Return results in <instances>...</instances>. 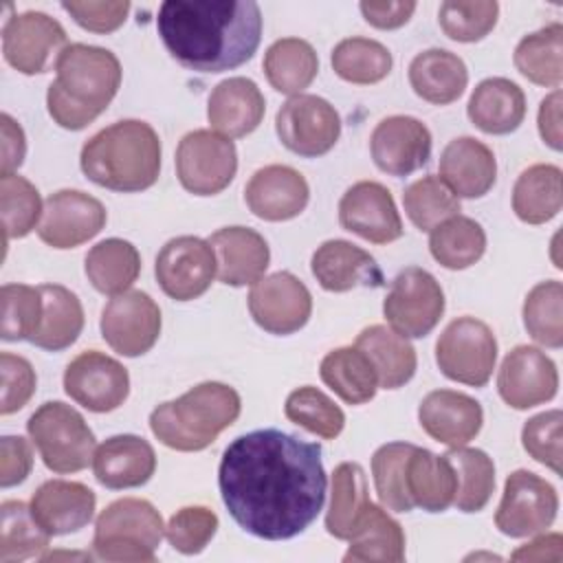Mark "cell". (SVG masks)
Segmentation results:
<instances>
[{"mask_svg": "<svg viewBox=\"0 0 563 563\" xmlns=\"http://www.w3.org/2000/svg\"><path fill=\"white\" fill-rule=\"evenodd\" d=\"M218 486L242 530L266 541L292 539L323 510L321 444L279 429L238 435L222 453Z\"/></svg>", "mask_w": 563, "mask_h": 563, "instance_id": "obj_1", "label": "cell"}, {"mask_svg": "<svg viewBox=\"0 0 563 563\" xmlns=\"http://www.w3.org/2000/svg\"><path fill=\"white\" fill-rule=\"evenodd\" d=\"M156 29L180 66L222 73L255 55L262 40V11L253 0H165Z\"/></svg>", "mask_w": 563, "mask_h": 563, "instance_id": "obj_2", "label": "cell"}, {"mask_svg": "<svg viewBox=\"0 0 563 563\" xmlns=\"http://www.w3.org/2000/svg\"><path fill=\"white\" fill-rule=\"evenodd\" d=\"M55 81L46 90V108L64 130H84L114 99L121 64L108 48L68 44L55 59Z\"/></svg>", "mask_w": 563, "mask_h": 563, "instance_id": "obj_3", "label": "cell"}, {"mask_svg": "<svg viewBox=\"0 0 563 563\" xmlns=\"http://www.w3.org/2000/svg\"><path fill=\"white\" fill-rule=\"evenodd\" d=\"M79 167L90 183L103 189L143 191L158 180L161 139L145 121H117L84 143Z\"/></svg>", "mask_w": 563, "mask_h": 563, "instance_id": "obj_4", "label": "cell"}, {"mask_svg": "<svg viewBox=\"0 0 563 563\" xmlns=\"http://www.w3.org/2000/svg\"><path fill=\"white\" fill-rule=\"evenodd\" d=\"M242 411L240 394L218 380H207L176 400L161 402L150 413L152 433L174 451H202Z\"/></svg>", "mask_w": 563, "mask_h": 563, "instance_id": "obj_5", "label": "cell"}, {"mask_svg": "<svg viewBox=\"0 0 563 563\" xmlns=\"http://www.w3.org/2000/svg\"><path fill=\"white\" fill-rule=\"evenodd\" d=\"M165 537L161 512L139 497L108 504L95 521L92 554L101 561L150 563Z\"/></svg>", "mask_w": 563, "mask_h": 563, "instance_id": "obj_6", "label": "cell"}, {"mask_svg": "<svg viewBox=\"0 0 563 563\" xmlns=\"http://www.w3.org/2000/svg\"><path fill=\"white\" fill-rule=\"evenodd\" d=\"M26 431L44 466L53 473H77L92 462L95 433L84 416L66 402L40 405L26 422Z\"/></svg>", "mask_w": 563, "mask_h": 563, "instance_id": "obj_7", "label": "cell"}, {"mask_svg": "<svg viewBox=\"0 0 563 563\" xmlns=\"http://www.w3.org/2000/svg\"><path fill=\"white\" fill-rule=\"evenodd\" d=\"M497 339L493 330L475 317L453 319L435 343L440 372L455 383L484 387L495 369Z\"/></svg>", "mask_w": 563, "mask_h": 563, "instance_id": "obj_8", "label": "cell"}, {"mask_svg": "<svg viewBox=\"0 0 563 563\" xmlns=\"http://www.w3.org/2000/svg\"><path fill=\"white\" fill-rule=\"evenodd\" d=\"M442 312L444 292L438 279L420 266L402 268L383 301L387 323L405 339L427 336L442 319Z\"/></svg>", "mask_w": 563, "mask_h": 563, "instance_id": "obj_9", "label": "cell"}, {"mask_svg": "<svg viewBox=\"0 0 563 563\" xmlns=\"http://www.w3.org/2000/svg\"><path fill=\"white\" fill-rule=\"evenodd\" d=\"M238 172L235 143L213 130L187 132L176 147V176L194 196H216Z\"/></svg>", "mask_w": 563, "mask_h": 563, "instance_id": "obj_10", "label": "cell"}, {"mask_svg": "<svg viewBox=\"0 0 563 563\" xmlns=\"http://www.w3.org/2000/svg\"><path fill=\"white\" fill-rule=\"evenodd\" d=\"M556 510L559 495L554 486L532 471L517 468L506 477L495 526L512 539L532 537L554 523Z\"/></svg>", "mask_w": 563, "mask_h": 563, "instance_id": "obj_11", "label": "cell"}, {"mask_svg": "<svg viewBox=\"0 0 563 563\" xmlns=\"http://www.w3.org/2000/svg\"><path fill=\"white\" fill-rule=\"evenodd\" d=\"M275 132L286 150L303 158L328 154L341 136V117L317 95L290 97L275 117Z\"/></svg>", "mask_w": 563, "mask_h": 563, "instance_id": "obj_12", "label": "cell"}, {"mask_svg": "<svg viewBox=\"0 0 563 563\" xmlns=\"http://www.w3.org/2000/svg\"><path fill=\"white\" fill-rule=\"evenodd\" d=\"M216 273V255L209 240L196 235H178L165 242L154 264L161 290L176 301H191L205 295Z\"/></svg>", "mask_w": 563, "mask_h": 563, "instance_id": "obj_13", "label": "cell"}, {"mask_svg": "<svg viewBox=\"0 0 563 563\" xmlns=\"http://www.w3.org/2000/svg\"><path fill=\"white\" fill-rule=\"evenodd\" d=\"M101 336L121 356H141L161 334V308L143 290L114 295L101 310Z\"/></svg>", "mask_w": 563, "mask_h": 563, "instance_id": "obj_14", "label": "cell"}, {"mask_svg": "<svg viewBox=\"0 0 563 563\" xmlns=\"http://www.w3.org/2000/svg\"><path fill=\"white\" fill-rule=\"evenodd\" d=\"M66 46L64 26L42 11L15 13L2 26L4 59L22 75L46 73Z\"/></svg>", "mask_w": 563, "mask_h": 563, "instance_id": "obj_15", "label": "cell"}, {"mask_svg": "<svg viewBox=\"0 0 563 563\" xmlns=\"http://www.w3.org/2000/svg\"><path fill=\"white\" fill-rule=\"evenodd\" d=\"M253 321L271 334H292L301 330L312 312V295L306 284L288 271L257 279L249 292Z\"/></svg>", "mask_w": 563, "mask_h": 563, "instance_id": "obj_16", "label": "cell"}, {"mask_svg": "<svg viewBox=\"0 0 563 563\" xmlns=\"http://www.w3.org/2000/svg\"><path fill=\"white\" fill-rule=\"evenodd\" d=\"M64 389L84 409L108 413L125 402L130 394V376L117 358L97 350H86L66 365Z\"/></svg>", "mask_w": 563, "mask_h": 563, "instance_id": "obj_17", "label": "cell"}, {"mask_svg": "<svg viewBox=\"0 0 563 563\" xmlns=\"http://www.w3.org/2000/svg\"><path fill=\"white\" fill-rule=\"evenodd\" d=\"M106 207L79 189H59L44 200L37 235L53 249H75L106 227Z\"/></svg>", "mask_w": 563, "mask_h": 563, "instance_id": "obj_18", "label": "cell"}, {"mask_svg": "<svg viewBox=\"0 0 563 563\" xmlns=\"http://www.w3.org/2000/svg\"><path fill=\"white\" fill-rule=\"evenodd\" d=\"M559 372L554 361L532 345L510 350L497 374V391L512 409H530L556 396Z\"/></svg>", "mask_w": 563, "mask_h": 563, "instance_id": "obj_19", "label": "cell"}, {"mask_svg": "<svg viewBox=\"0 0 563 563\" xmlns=\"http://www.w3.org/2000/svg\"><path fill=\"white\" fill-rule=\"evenodd\" d=\"M339 222L372 244H389L402 235L396 202L389 189L376 180H358L341 196Z\"/></svg>", "mask_w": 563, "mask_h": 563, "instance_id": "obj_20", "label": "cell"}, {"mask_svg": "<svg viewBox=\"0 0 563 563\" xmlns=\"http://www.w3.org/2000/svg\"><path fill=\"white\" fill-rule=\"evenodd\" d=\"M369 152L380 172L389 176H409L429 163L431 132L416 117L394 114L374 128Z\"/></svg>", "mask_w": 563, "mask_h": 563, "instance_id": "obj_21", "label": "cell"}, {"mask_svg": "<svg viewBox=\"0 0 563 563\" xmlns=\"http://www.w3.org/2000/svg\"><path fill=\"white\" fill-rule=\"evenodd\" d=\"M244 200L253 216L266 222H284L306 209L310 187L297 169L288 165H266L246 183Z\"/></svg>", "mask_w": 563, "mask_h": 563, "instance_id": "obj_22", "label": "cell"}, {"mask_svg": "<svg viewBox=\"0 0 563 563\" xmlns=\"http://www.w3.org/2000/svg\"><path fill=\"white\" fill-rule=\"evenodd\" d=\"M310 271L328 292L385 286V275L376 260L347 240H328L317 246L310 260Z\"/></svg>", "mask_w": 563, "mask_h": 563, "instance_id": "obj_23", "label": "cell"}, {"mask_svg": "<svg viewBox=\"0 0 563 563\" xmlns=\"http://www.w3.org/2000/svg\"><path fill=\"white\" fill-rule=\"evenodd\" d=\"M420 427L446 446L468 444L482 429L484 411L482 405L468 394L453 389L429 391L418 407Z\"/></svg>", "mask_w": 563, "mask_h": 563, "instance_id": "obj_24", "label": "cell"}, {"mask_svg": "<svg viewBox=\"0 0 563 563\" xmlns=\"http://www.w3.org/2000/svg\"><path fill=\"white\" fill-rule=\"evenodd\" d=\"M209 244L216 255V275L222 284L240 288L253 286L264 277L271 251L266 240L249 227H222L211 238Z\"/></svg>", "mask_w": 563, "mask_h": 563, "instance_id": "obj_25", "label": "cell"}, {"mask_svg": "<svg viewBox=\"0 0 563 563\" xmlns=\"http://www.w3.org/2000/svg\"><path fill=\"white\" fill-rule=\"evenodd\" d=\"M97 497L81 482L48 479L31 497L35 521L51 534H70L88 526L95 515Z\"/></svg>", "mask_w": 563, "mask_h": 563, "instance_id": "obj_26", "label": "cell"}, {"mask_svg": "<svg viewBox=\"0 0 563 563\" xmlns=\"http://www.w3.org/2000/svg\"><path fill=\"white\" fill-rule=\"evenodd\" d=\"M92 471L106 488H136L154 475L156 453L145 438L132 433L112 435L95 449Z\"/></svg>", "mask_w": 563, "mask_h": 563, "instance_id": "obj_27", "label": "cell"}, {"mask_svg": "<svg viewBox=\"0 0 563 563\" xmlns=\"http://www.w3.org/2000/svg\"><path fill=\"white\" fill-rule=\"evenodd\" d=\"M264 112V95L249 77L222 79L207 101V119L213 132L227 139L251 134L262 123Z\"/></svg>", "mask_w": 563, "mask_h": 563, "instance_id": "obj_28", "label": "cell"}, {"mask_svg": "<svg viewBox=\"0 0 563 563\" xmlns=\"http://www.w3.org/2000/svg\"><path fill=\"white\" fill-rule=\"evenodd\" d=\"M440 178L457 198H482L497 180L495 154L473 136H457L442 150Z\"/></svg>", "mask_w": 563, "mask_h": 563, "instance_id": "obj_29", "label": "cell"}, {"mask_svg": "<svg viewBox=\"0 0 563 563\" xmlns=\"http://www.w3.org/2000/svg\"><path fill=\"white\" fill-rule=\"evenodd\" d=\"M466 114L486 134H510L526 117V95L506 77H488L471 92Z\"/></svg>", "mask_w": 563, "mask_h": 563, "instance_id": "obj_30", "label": "cell"}, {"mask_svg": "<svg viewBox=\"0 0 563 563\" xmlns=\"http://www.w3.org/2000/svg\"><path fill=\"white\" fill-rule=\"evenodd\" d=\"M409 84L420 99L433 106H446L462 97L468 84V70L464 59L455 53L427 48L411 59Z\"/></svg>", "mask_w": 563, "mask_h": 563, "instance_id": "obj_31", "label": "cell"}, {"mask_svg": "<svg viewBox=\"0 0 563 563\" xmlns=\"http://www.w3.org/2000/svg\"><path fill=\"white\" fill-rule=\"evenodd\" d=\"M407 493L413 506L444 512L457 493V475L449 457L416 446L407 460Z\"/></svg>", "mask_w": 563, "mask_h": 563, "instance_id": "obj_32", "label": "cell"}, {"mask_svg": "<svg viewBox=\"0 0 563 563\" xmlns=\"http://www.w3.org/2000/svg\"><path fill=\"white\" fill-rule=\"evenodd\" d=\"M37 288L42 295V319L31 343L48 352L70 347L84 330V308L79 297L59 284H42Z\"/></svg>", "mask_w": 563, "mask_h": 563, "instance_id": "obj_33", "label": "cell"}, {"mask_svg": "<svg viewBox=\"0 0 563 563\" xmlns=\"http://www.w3.org/2000/svg\"><path fill=\"white\" fill-rule=\"evenodd\" d=\"M354 345L369 356L378 376V387L398 389L413 378L418 365L416 350L396 330L374 323L361 330Z\"/></svg>", "mask_w": 563, "mask_h": 563, "instance_id": "obj_34", "label": "cell"}, {"mask_svg": "<svg viewBox=\"0 0 563 563\" xmlns=\"http://www.w3.org/2000/svg\"><path fill=\"white\" fill-rule=\"evenodd\" d=\"M405 559V532L400 523L387 515L385 508L367 504L350 548L343 554L345 563H400Z\"/></svg>", "mask_w": 563, "mask_h": 563, "instance_id": "obj_35", "label": "cell"}, {"mask_svg": "<svg viewBox=\"0 0 563 563\" xmlns=\"http://www.w3.org/2000/svg\"><path fill=\"white\" fill-rule=\"evenodd\" d=\"M561 169L550 163L530 165L512 187V211L526 224H543L559 216L563 205Z\"/></svg>", "mask_w": 563, "mask_h": 563, "instance_id": "obj_36", "label": "cell"}, {"mask_svg": "<svg viewBox=\"0 0 563 563\" xmlns=\"http://www.w3.org/2000/svg\"><path fill=\"white\" fill-rule=\"evenodd\" d=\"M321 380L347 405H363L376 396L378 376L369 356L352 347H336L321 358Z\"/></svg>", "mask_w": 563, "mask_h": 563, "instance_id": "obj_37", "label": "cell"}, {"mask_svg": "<svg viewBox=\"0 0 563 563\" xmlns=\"http://www.w3.org/2000/svg\"><path fill=\"white\" fill-rule=\"evenodd\" d=\"M84 271L95 290L114 297L130 290L136 282L141 273V255L132 242L108 238L88 251Z\"/></svg>", "mask_w": 563, "mask_h": 563, "instance_id": "obj_38", "label": "cell"}, {"mask_svg": "<svg viewBox=\"0 0 563 563\" xmlns=\"http://www.w3.org/2000/svg\"><path fill=\"white\" fill-rule=\"evenodd\" d=\"M264 75L282 95H301L319 73V57L310 42L301 37H282L264 53Z\"/></svg>", "mask_w": 563, "mask_h": 563, "instance_id": "obj_39", "label": "cell"}, {"mask_svg": "<svg viewBox=\"0 0 563 563\" xmlns=\"http://www.w3.org/2000/svg\"><path fill=\"white\" fill-rule=\"evenodd\" d=\"M367 504V477L363 466L356 462H341L332 473V495L325 512L328 534L350 541Z\"/></svg>", "mask_w": 563, "mask_h": 563, "instance_id": "obj_40", "label": "cell"}, {"mask_svg": "<svg viewBox=\"0 0 563 563\" xmlns=\"http://www.w3.org/2000/svg\"><path fill=\"white\" fill-rule=\"evenodd\" d=\"M512 62L528 81L559 88L563 81V26L552 22L521 37Z\"/></svg>", "mask_w": 563, "mask_h": 563, "instance_id": "obj_41", "label": "cell"}, {"mask_svg": "<svg viewBox=\"0 0 563 563\" xmlns=\"http://www.w3.org/2000/svg\"><path fill=\"white\" fill-rule=\"evenodd\" d=\"M429 251L433 260L449 271H464L479 262L486 251V233L468 216H453L429 231Z\"/></svg>", "mask_w": 563, "mask_h": 563, "instance_id": "obj_42", "label": "cell"}, {"mask_svg": "<svg viewBox=\"0 0 563 563\" xmlns=\"http://www.w3.org/2000/svg\"><path fill=\"white\" fill-rule=\"evenodd\" d=\"M332 70L350 84L369 86L383 81L394 66L391 53L376 40L369 37H345L330 55Z\"/></svg>", "mask_w": 563, "mask_h": 563, "instance_id": "obj_43", "label": "cell"}, {"mask_svg": "<svg viewBox=\"0 0 563 563\" xmlns=\"http://www.w3.org/2000/svg\"><path fill=\"white\" fill-rule=\"evenodd\" d=\"M51 534L35 521L31 506L20 499L0 506V561L15 563L40 556L48 548Z\"/></svg>", "mask_w": 563, "mask_h": 563, "instance_id": "obj_44", "label": "cell"}, {"mask_svg": "<svg viewBox=\"0 0 563 563\" xmlns=\"http://www.w3.org/2000/svg\"><path fill=\"white\" fill-rule=\"evenodd\" d=\"M457 475L453 504L462 512H479L495 490V464L482 449L453 446L444 453Z\"/></svg>", "mask_w": 563, "mask_h": 563, "instance_id": "obj_45", "label": "cell"}, {"mask_svg": "<svg viewBox=\"0 0 563 563\" xmlns=\"http://www.w3.org/2000/svg\"><path fill=\"white\" fill-rule=\"evenodd\" d=\"M416 444L387 442L372 455V475L378 499L394 512L413 510V501L407 493V460Z\"/></svg>", "mask_w": 563, "mask_h": 563, "instance_id": "obj_46", "label": "cell"}, {"mask_svg": "<svg viewBox=\"0 0 563 563\" xmlns=\"http://www.w3.org/2000/svg\"><path fill=\"white\" fill-rule=\"evenodd\" d=\"M284 413L292 424L323 440H334L345 427V413L341 407L312 385L292 389L286 398Z\"/></svg>", "mask_w": 563, "mask_h": 563, "instance_id": "obj_47", "label": "cell"}, {"mask_svg": "<svg viewBox=\"0 0 563 563\" xmlns=\"http://www.w3.org/2000/svg\"><path fill=\"white\" fill-rule=\"evenodd\" d=\"M402 205L407 218L420 231H431L440 222L460 213V198L440 176L433 174L413 180L402 194Z\"/></svg>", "mask_w": 563, "mask_h": 563, "instance_id": "obj_48", "label": "cell"}, {"mask_svg": "<svg viewBox=\"0 0 563 563\" xmlns=\"http://www.w3.org/2000/svg\"><path fill=\"white\" fill-rule=\"evenodd\" d=\"M42 198L37 187L18 174L0 176V213L4 242L29 235L42 220Z\"/></svg>", "mask_w": 563, "mask_h": 563, "instance_id": "obj_49", "label": "cell"}, {"mask_svg": "<svg viewBox=\"0 0 563 563\" xmlns=\"http://www.w3.org/2000/svg\"><path fill=\"white\" fill-rule=\"evenodd\" d=\"M563 286L559 279L539 282L526 295L523 301V325L528 334L545 345V347H561L563 345Z\"/></svg>", "mask_w": 563, "mask_h": 563, "instance_id": "obj_50", "label": "cell"}, {"mask_svg": "<svg viewBox=\"0 0 563 563\" xmlns=\"http://www.w3.org/2000/svg\"><path fill=\"white\" fill-rule=\"evenodd\" d=\"M499 15V4L495 0H446L438 9V22L446 37L455 42H479L486 37Z\"/></svg>", "mask_w": 563, "mask_h": 563, "instance_id": "obj_51", "label": "cell"}, {"mask_svg": "<svg viewBox=\"0 0 563 563\" xmlns=\"http://www.w3.org/2000/svg\"><path fill=\"white\" fill-rule=\"evenodd\" d=\"M2 341H31L42 319L40 288L26 284L2 286Z\"/></svg>", "mask_w": 563, "mask_h": 563, "instance_id": "obj_52", "label": "cell"}, {"mask_svg": "<svg viewBox=\"0 0 563 563\" xmlns=\"http://www.w3.org/2000/svg\"><path fill=\"white\" fill-rule=\"evenodd\" d=\"M218 530V517L205 506H185L172 515L165 526L169 545L180 554H198L207 548Z\"/></svg>", "mask_w": 563, "mask_h": 563, "instance_id": "obj_53", "label": "cell"}, {"mask_svg": "<svg viewBox=\"0 0 563 563\" xmlns=\"http://www.w3.org/2000/svg\"><path fill=\"white\" fill-rule=\"evenodd\" d=\"M561 409L532 416L521 429V444L532 460L561 475Z\"/></svg>", "mask_w": 563, "mask_h": 563, "instance_id": "obj_54", "label": "cell"}, {"mask_svg": "<svg viewBox=\"0 0 563 563\" xmlns=\"http://www.w3.org/2000/svg\"><path fill=\"white\" fill-rule=\"evenodd\" d=\"M0 374H2V398H0V413L9 416L22 409L33 391H35V369L33 365L18 354L2 352L0 354Z\"/></svg>", "mask_w": 563, "mask_h": 563, "instance_id": "obj_55", "label": "cell"}, {"mask_svg": "<svg viewBox=\"0 0 563 563\" xmlns=\"http://www.w3.org/2000/svg\"><path fill=\"white\" fill-rule=\"evenodd\" d=\"M62 9L86 31L92 33H112L117 31L128 13H130V2L128 0H73V2H62Z\"/></svg>", "mask_w": 563, "mask_h": 563, "instance_id": "obj_56", "label": "cell"}, {"mask_svg": "<svg viewBox=\"0 0 563 563\" xmlns=\"http://www.w3.org/2000/svg\"><path fill=\"white\" fill-rule=\"evenodd\" d=\"M33 466V453L24 438L4 435L0 440V486H18L26 479Z\"/></svg>", "mask_w": 563, "mask_h": 563, "instance_id": "obj_57", "label": "cell"}, {"mask_svg": "<svg viewBox=\"0 0 563 563\" xmlns=\"http://www.w3.org/2000/svg\"><path fill=\"white\" fill-rule=\"evenodd\" d=\"M363 18L367 24L380 29V31H391L409 22V18L416 11L413 0H387V2H361L358 4Z\"/></svg>", "mask_w": 563, "mask_h": 563, "instance_id": "obj_58", "label": "cell"}, {"mask_svg": "<svg viewBox=\"0 0 563 563\" xmlns=\"http://www.w3.org/2000/svg\"><path fill=\"white\" fill-rule=\"evenodd\" d=\"M0 136H2V169L0 176L15 174L26 156V136L20 123L7 112L0 114Z\"/></svg>", "mask_w": 563, "mask_h": 563, "instance_id": "obj_59", "label": "cell"}, {"mask_svg": "<svg viewBox=\"0 0 563 563\" xmlns=\"http://www.w3.org/2000/svg\"><path fill=\"white\" fill-rule=\"evenodd\" d=\"M561 106L563 97L561 90H552L545 99L539 103V114H537V125H539V136L548 147L554 152H561L563 147V132H561Z\"/></svg>", "mask_w": 563, "mask_h": 563, "instance_id": "obj_60", "label": "cell"}, {"mask_svg": "<svg viewBox=\"0 0 563 563\" xmlns=\"http://www.w3.org/2000/svg\"><path fill=\"white\" fill-rule=\"evenodd\" d=\"M561 545H563V539H561L559 532L541 534L534 541L515 550L512 559L515 561H526V559H530V561H545V559L561 561Z\"/></svg>", "mask_w": 563, "mask_h": 563, "instance_id": "obj_61", "label": "cell"}]
</instances>
